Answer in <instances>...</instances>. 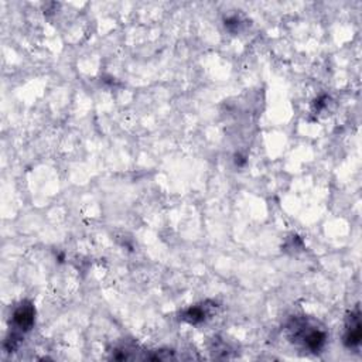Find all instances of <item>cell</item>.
Segmentation results:
<instances>
[{"instance_id": "obj_1", "label": "cell", "mask_w": 362, "mask_h": 362, "mask_svg": "<svg viewBox=\"0 0 362 362\" xmlns=\"http://www.w3.org/2000/svg\"><path fill=\"white\" fill-rule=\"evenodd\" d=\"M287 337L310 352H320L327 342V332L305 317H296L287 324Z\"/></svg>"}, {"instance_id": "obj_2", "label": "cell", "mask_w": 362, "mask_h": 362, "mask_svg": "<svg viewBox=\"0 0 362 362\" xmlns=\"http://www.w3.org/2000/svg\"><path fill=\"white\" fill-rule=\"evenodd\" d=\"M34 318H35V308H34L33 303L21 301L20 305L16 307L13 317H11L13 331L4 342V346L8 352H11L17 348V345L21 341V334L31 329V327L34 324Z\"/></svg>"}, {"instance_id": "obj_3", "label": "cell", "mask_w": 362, "mask_h": 362, "mask_svg": "<svg viewBox=\"0 0 362 362\" xmlns=\"http://www.w3.org/2000/svg\"><path fill=\"white\" fill-rule=\"evenodd\" d=\"M361 338H362L361 313H359V308H355V311H352L351 315L346 320L344 344L348 348H358L359 344H361Z\"/></svg>"}, {"instance_id": "obj_4", "label": "cell", "mask_w": 362, "mask_h": 362, "mask_svg": "<svg viewBox=\"0 0 362 362\" xmlns=\"http://www.w3.org/2000/svg\"><path fill=\"white\" fill-rule=\"evenodd\" d=\"M205 315H206L205 308L199 307V305H195V307H189L188 310L184 311L182 320H185L189 324H198V322H202L205 320Z\"/></svg>"}]
</instances>
